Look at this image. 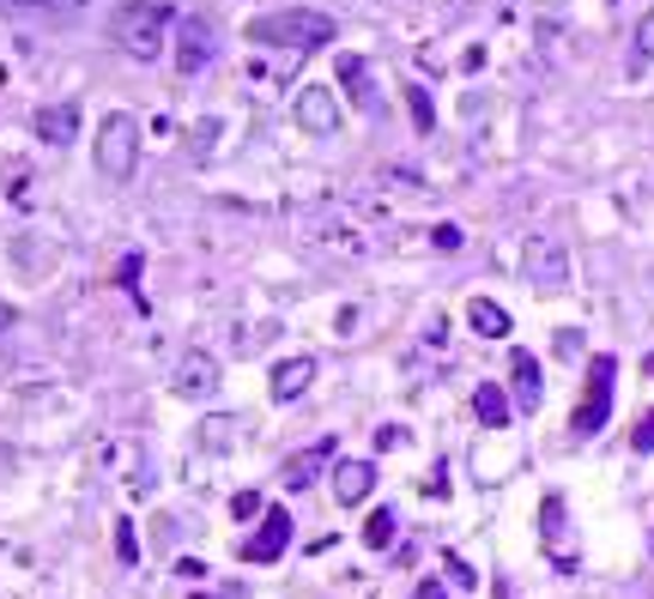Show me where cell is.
<instances>
[{
  "mask_svg": "<svg viewBox=\"0 0 654 599\" xmlns=\"http://www.w3.org/2000/svg\"><path fill=\"white\" fill-rule=\"evenodd\" d=\"M291 109H297V128H303V133H315V140L340 133V121H346V116H340V97L327 92V85H303Z\"/></svg>",
  "mask_w": 654,
  "mask_h": 599,
  "instance_id": "52a82bcc",
  "label": "cell"
},
{
  "mask_svg": "<svg viewBox=\"0 0 654 599\" xmlns=\"http://www.w3.org/2000/svg\"><path fill=\"white\" fill-rule=\"evenodd\" d=\"M406 97H412V104H406V109H412V128H419V133H431V128H436L431 92H424V85H412V92H406Z\"/></svg>",
  "mask_w": 654,
  "mask_h": 599,
  "instance_id": "d6986e66",
  "label": "cell"
},
{
  "mask_svg": "<svg viewBox=\"0 0 654 599\" xmlns=\"http://www.w3.org/2000/svg\"><path fill=\"white\" fill-rule=\"evenodd\" d=\"M200 599H207V594H200Z\"/></svg>",
  "mask_w": 654,
  "mask_h": 599,
  "instance_id": "e575fe53",
  "label": "cell"
},
{
  "mask_svg": "<svg viewBox=\"0 0 654 599\" xmlns=\"http://www.w3.org/2000/svg\"><path fill=\"white\" fill-rule=\"evenodd\" d=\"M431 243L443 248V255H455V248H460V231H455V224H436V231H431Z\"/></svg>",
  "mask_w": 654,
  "mask_h": 599,
  "instance_id": "484cf974",
  "label": "cell"
},
{
  "mask_svg": "<svg viewBox=\"0 0 654 599\" xmlns=\"http://www.w3.org/2000/svg\"><path fill=\"white\" fill-rule=\"evenodd\" d=\"M612 381H618V357L612 352H594L588 357V394H582L576 418H570V436L606 431V418H612Z\"/></svg>",
  "mask_w": 654,
  "mask_h": 599,
  "instance_id": "277c9868",
  "label": "cell"
},
{
  "mask_svg": "<svg viewBox=\"0 0 654 599\" xmlns=\"http://www.w3.org/2000/svg\"><path fill=\"white\" fill-rule=\"evenodd\" d=\"M261 508H267V503H261L255 491H236V496H231V515H236V521H255Z\"/></svg>",
  "mask_w": 654,
  "mask_h": 599,
  "instance_id": "603a6c76",
  "label": "cell"
},
{
  "mask_svg": "<svg viewBox=\"0 0 654 599\" xmlns=\"http://www.w3.org/2000/svg\"><path fill=\"white\" fill-rule=\"evenodd\" d=\"M25 7H43V0H0V13H25Z\"/></svg>",
  "mask_w": 654,
  "mask_h": 599,
  "instance_id": "1f68e13d",
  "label": "cell"
},
{
  "mask_svg": "<svg viewBox=\"0 0 654 599\" xmlns=\"http://www.w3.org/2000/svg\"><path fill=\"white\" fill-rule=\"evenodd\" d=\"M649 551H654V539H649Z\"/></svg>",
  "mask_w": 654,
  "mask_h": 599,
  "instance_id": "836d02e7",
  "label": "cell"
},
{
  "mask_svg": "<svg viewBox=\"0 0 654 599\" xmlns=\"http://www.w3.org/2000/svg\"><path fill=\"white\" fill-rule=\"evenodd\" d=\"M334 19L327 13H310V7H285V13H261L249 19V43L255 49H322V43H334Z\"/></svg>",
  "mask_w": 654,
  "mask_h": 599,
  "instance_id": "6da1fadb",
  "label": "cell"
},
{
  "mask_svg": "<svg viewBox=\"0 0 654 599\" xmlns=\"http://www.w3.org/2000/svg\"><path fill=\"white\" fill-rule=\"evenodd\" d=\"M630 448H637V455H654V412L642 418L637 431H630Z\"/></svg>",
  "mask_w": 654,
  "mask_h": 599,
  "instance_id": "d4e9b609",
  "label": "cell"
},
{
  "mask_svg": "<svg viewBox=\"0 0 654 599\" xmlns=\"http://www.w3.org/2000/svg\"><path fill=\"white\" fill-rule=\"evenodd\" d=\"M171 388L176 400H212V388H219V357L212 352H183L171 369Z\"/></svg>",
  "mask_w": 654,
  "mask_h": 599,
  "instance_id": "ba28073f",
  "label": "cell"
},
{
  "mask_svg": "<svg viewBox=\"0 0 654 599\" xmlns=\"http://www.w3.org/2000/svg\"><path fill=\"white\" fill-rule=\"evenodd\" d=\"M400 443H406L400 424H382V431H376V448H400Z\"/></svg>",
  "mask_w": 654,
  "mask_h": 599,
  "instance_id": "f1b7e54d",
  "label": "cell"
},
{
  "mask_svg": "<svg viewBox=\"0 0 654 599\" xmlns=\"http://www.w3.org/2000/svg\"><path fill=\"white\" fill-rule=\"evenodd\" d=\"M31 128H37L43 145H73V133H79V104H49V109H37V116H31Z\"/></svg>",
  "mask_w": 654,
  "mask_h": 599,
  "instance_id": "7c38bea8",
  "label": "cell"
},
{
  "mask_svg": "<svg viewBox=\"0 0 654 599\" xmlns=\"http://www.w3.org/2000/svg\"><path fill=\"white\" fill-rule=\"evenodd\" d=\"M310 388H315V357H285V364H273V381H267V394H273L279 406L303 400Z\"/></svg>",
  "mask_w": 654,
  "mask_h": 599,
  "instance_id": "30bf717a",
  "label": "cell"
},
{
  "mask_svg": "<svg viewBox=\"0 0 654 599\" xmlns=\"http://www.w3.org/2000/svg\"><path fill=\"white\" fill-rule=\"evenodd\" d=\"M467 327H472V333H479V339H510V309H498V303H491V297H472L467 303Z\"/></svg>",
  "mask_w": 654,
  "mask_h": 599,
  "instance_id": "9a60e30c",
  "label": "cell"
},
{
  "mask_svg": "<svg viewBox=\"0 0 654 599\" xmlns=\"http://www.w3.org/2000/svg\"><path fill=\"white\" fill-rule=\"evenodd\" d=\"M97 169H104L109 183H128L133 169H140V121L128 109H109L104 128H97Z\"/></svg>",
  "mask_w": 654,
  "mask_h": 599,
  "instance_id": "3957f363",
  "label": "cell"
},
{
  "mask_svg": "<svg viewBox=\"0 0 654 599\" xmlns=\"http://www.w3.org/2000/svg\"><path fill=\"white\" fill-rule=\"evenodd\" d=\"M522 273H527V285L534 291H563L570 285V255H563V243H551V236H527V248H522Z\"/></svg>",
  "mask_w": 654,
  "mask_h": 599,
  "instance_id": "5b68a950",
  "label": "cell"
},
{
  "mask_svg": "<svg viewBox=\"0 0 654 599\" xmlns=\"http://www.w3.org/2000/svg\"><path fill=\"white\" fill-rule=\"evenodd\" d=\"M510 381H515V406H522V412H539L546 388H539V364H534V352H515V357H510Z\"/></svg>",
  "mask_w": 654,
  "mask_h": 599,
  "instance_id": "5bb4252c",
  "label": "cell"
},
{
  "mask_svg": "<svg viewBox=\"0 0 654 599\" xmlns=\"http://www.w3.org/2000/svg\"><path fill=\"white\" fill-rule=\"evenodd\" d=\"M285 545H291V515L285 508H261V527H255V539H243V557L273 563V557H285Z\"/></svg>",
  "mask_w": 654,
  "mask_h": 599,
  "instance_id": "9c48e42d",
  "label": "cell"
},
{
  "mask_svg": "<svg viewBox=\"0 0 654 599\" xmlns=\"http://www.w3.org/2000/svg\"><path fill=\"white\" fill-rule=\"evenodd\" d=\"M370 484H376V467H370V460H334V496H340L346 508L364 503Z\"/></svg>",
  "mask_w": 654,
  "mask_h": 599,
  "instance_id": "4fadbf2b",
  "label": "cell"
},
{
  "mask_svg": "<svg viewBox=\"0 0 654 599\" xmlns=\"http://www.w3.org/2000/svg\"><path fill=\"white\" fill-rule=\"evenodd\" d=\"M637 49H642V61H654V13L637 25Z\"/></svg>",
  "mask_w": 654,
  "mask_h": 599,
  "instance_id": "4316f807",
  "label": "cell"
},
{
  "mask_svg": "<svg viewBox=\"0 0 654 599\" xmlns=\"http://www.w3.org/2000/svg\"><path fill=\"white\" fill-rule=\"evenodd\" d=\"M327 460H334V436H322L315 448L291 455V460H285V472H279V484H285V491H310V484L322 479V467H327Z\"/></svg>",
  "mask_w": 654,
  "mask_h": 599,
  "instance_id": "8fae6325",
  "label": "cell"
},
{
  "mask_svg": "<svg viewBox=\"0 0 654 599\" xmlns=\"http://www.w3.org/2000/svg\"><path fill=\"white\" fill-rule=\"evenodd\" d=\"M443 569H448V575H455V582H460V587H479V575H472V563H467V557H460V551H443Z\"/></svg>",
  "mask_w": 654,
  "mask_h": 599,
  "instance_id": "7402d4cb",
  "label": "cell"
},
{
  "mask_svg": "<svg viewBox=\"0 0 654 599\" xmlns=\"http://www.w3.org/2000/svg\"><path fill=\"white\" fill-rule=\"evenodd\" d=\"M212 55H219V31H212L200 13L176 19V73H200Z\"/></svg>",
  "mask_w": 654,
  "mask_h": 599,
  "instance_id": "8992f818",
  "label": "cell"
},
{
  "mask_svg": "<svg viewBox=\"0 0 654 599\" xmlns=\"http://www.w3.org/2000/svg\"><path fill=\"white\" fill-rule=\"evenodd\" d=\"M394 533H400V515H394V508H370V521H364V545L370 551H388L394 545Z\"/></svg>",
  "mask_w": 654,
  "mask_h": 599,
  "instance_id": "ac0fdd59",
  "label": "cell"
},
{
  "mask_svg": "<svg viewBox=\"0 0 654 599\" xmlns=\"http://www.w3.org/2000/svg\"><path fill=\"white\" fill-rule=\"evenodd\" d=\"M340 85L352 92L358 109H376V79H370V67L358 55H340Z\"/></svg>",
  "mask_w": 654,
  "mask_h": 599,
  "instance_id": "2e32d148",
  "label": "cell"
},
{
  "mask_svg": "<svg viewBox=\"0 0 654 599\" xmlns=\"http://www.w3.org/2000/svg\"><path fill=\"white\" fill-rule=\"evenodd\" d=\"M43 7H55V13H79L85 0H43Z\"/></svg>",
  "mask_w": 654,
  "mask_h": 599,
  "instance_id": "d6a6232c",
  "label": "cell"
},
{
  "mask_svg": "<svg viewBox=\"0 0 654 599\" xmlns=\"http://www.w3.org/2000/svg\"><path fill=\"white\" fill-rule=\"evenodd\" d=\"M510 394L503 388H472V418H479L484 431H503V424H510Z\"/></svg>",
  "mask_w": 654,
  "mask_h": 599,
  "instance_id": "e0dca14e",
  "label": "cell"
},
{
  "mask_svg": "<svg viewBox=\"0 0 654 599\" xmlns=\"http://www.w3.org/2000/svg\"><path fill=\"white\" fill-rule=\"evenodd\" d=\"M116 557H121V563H140V539H133V527H128V521L116 527Z\"/></svg>",
  "mask_w": 654,
  "mask_h": 599,
  "instance_id": "cb8c5ba5",
  "label": "cell"
},
{
  "mask_svg": "<svg viewBox=\"0 0 654 599\" xmlns=\"http://www.w3.org/2000/svg\"><path fill=\"white\" fill-rule=\"evenodd\" d=\"M171 7L164 0H121L116 19H109V37L133 55V61H157L164 55V37H171Z\"/></svg>",
  "mask_w": 654,
  "mask_h": 599,
  "instance_id": "7a4b0ae2",
  "label": "cell"
},
{
  "mask_svg": "<svg viewBox=\"0 0 654 599\" xmlns=\"http://www.w3.org/2000/svg\"><path fill=\"white\" fill-rule=\"evenodd\" d=\"M424 496H448V467L431 472V484H424Z\"/></svg>",
  "mask_w": 654,
  "mask_h": 599,
  "instance_id": "f546056e",
  "label": "cell"
},
{
  "mask_svg": "<svg viewBox=\"0 0 654 599\" xmlns=\"http://www.w3.org/2000/svg\"><path fill=\"white\" fill-rule=\"evenodd\" d=\"M412 599H448V594H443V582H419V594H412Z\"/></svg>",
  "mask_w": 654,
  "mask_h": 599,
  "instance_id": "4dcf8cb0",
  "label": "cell"
},
{
  "mask_svg": "<svg viewBox=\"0 0 654 599\" xmlns=\"http://www.w3.org/2000/svg\"><path fill=\"white\" fill-rule=\"evenodd\" d=\"M539 527H546V545L563 539V496H546V503H539Z\"/></svg>",
  "mask_w": 654,
  "mask_h": 599,
  "instance_id": "ffe728a7",
  "label": "cell"
},
{
  "mask_svg": "<svg viewBox=\"0 0 654 599\" xmlns=\"http://www.w3.org/2000/svg\"><path fill=\"white\" fill-rule=\"evenodd\" d=\"M231 418H207V424H200V448H212V455H219V448H231Z\"/></svg>",
  "mask_w": 654,
  "mask_h": 599,
  "instance_id": "44dd1931",
  "label": "cell"
},
{
  "mask_svg": "<svg viewBox=\"0 0 654 599\" xmlns=\"http://www.w3.org/2000/svg\"><path fill=\"white\" fill-rule=\"evenodd\" d=\"M558 357H582V333H576V327H563V333H558Z\"/></svg>",
  "mask_w": 654,
  "mask_h": 599,
  "instance_id": "83f0119b",
  "label": "cell"
}]
</instances>
